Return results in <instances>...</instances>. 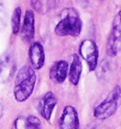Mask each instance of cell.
<instances>
[{
	"label": "cell",
	"instance_id": "cell-18",
	"mask_svg": "<svg viewBox=\"0 0 121 129\" xmlns=\"http://www.w3.org/2000/svg\"><path fill=\"white\" fill-rule=\"evenodd\" d=\"M3 113H4V108H3V105L0 103V119L3 116Z\"/></svg>",
	"mask_w": 121,
	"mask_h": 129
},
{
	"label": "cell",
	"instance_id": "cell-3",
	"mask_svg": "<svg viewBox=\"0 0 121 129\" xmlns=\"http://www.w3.org/2000/svg\"><path fill=\"white\" fill-rule=\"evenodd\" d=\"M120 94V87L116 85L108 94V96L96 106V108L94 109V117L100 121H104L112 117L118 108Z\"/></svg>",
	"mask_w": 121,
	"mask_h": 129
},
{
	"label": "cell",
	"instance_id": "cell-16",
	"mask_svg": "<svg viewBox=\"0 0 121 129\" xmlns=\"http://www.w3.org/2000/svg\"><path fill=\"white\" fill-rule=\"evenodd\" d=\"M28 122L29 125V129H41L42 128V123L41 121L35 116H29L27 118Z\"/></svg>",
	"mask_w": 121,
	"mask_h": 129
},
{
	"label": "cell",
	"instance_id": "cell-9",
	"mask_svg": "<svg viewBox=\"0 0 121 129\" xmlns=\"http://www.w3.org/2000/svg\"><path fill=\"white\" fill-rule=\"evenodd\" d=\"M16 69V64L12 56L6 54L0 59V84H5L11 81Z\"/></svg>",
	"mask_w": 121,
	"mask_h": 129
},
{
	"label": "cell",
	"instance_id": "cell-6",
	"mask_svg": "<svg viewBox=\"0 0 121 129\" xmlns=\"http://www.w3.org/2000/svg\"><path fill=\"white\" fill-rule=\"evenodd\" d=\"M80 118L77 109L72 105H66L59 119V129H79Z\"/></svg>",
	"mask_w": 121,
	"mask_h": 129
},
{
	"label": "cell",
	"instance_id": "cell-13",
	"mask_svg": "<svg viewBox=\"0 0 121 129\" xmlns=\"http://www.w3.org/2000/svg\"><path fill=\"white\" fill-rule=\"evenodd\" d=\"M31 5L40 13H46L54 6L53 0H31Z\"/></svg>",
	"mask_w": 121,
	"mask_h": 129
},
{
	"label": "cell",
	"instance_id": "cell-1",
	"mask_svg": "<svg viewBox=\"0 0 121 129\" xmlns=\"http://www.w3.org/2000/svg\"><path fill=\"white\" fill-rule=\"evenodd\" d=\"M36 84V74L30 66H25L19 69L15 77L13 96L18 103H24L32 95Z\"/></svg>",
	"mask_w": 121,
	"mask_h": 129
},
{
	"label": "cell",
	"instance_id": "cell-12",
	"mask_svg": "<svg viewBox=\"0 0 121 129\" xmlns=\"http://www.w3.org/2000/svg\"><path fill=\"white\" fill-rule=\"evenodd\" d=\"M68 71V78L70 83L73 85H77L80 82L81 76V72H82V63H81V59L79 55L74 54L73 55V60L72 63L70 64Z\"/></svg>",
	"mask_w": 121,
	"mask_h": 129
},
{
	"label": "cell",
	"instance_id": "cell-5",
	"mask_svg": "<svg viewBox=\"0 0 121 129\" xmlns=\"http://www.w3.org/2000/svg\"><path fill=\"white\" fill-rule=\"evenodd\" d=\"M121 39V24H120V13L118 12L115 18L113 19L112 31L110 33L109 39L107 42V53L110 56H116L120 47Z\"/></svg>",
	"mask_w": 121,
	"mask_h": 129
},
{
	"label": "cell",
	"instance_id": "cell-14",
	"mask_svg": "<svg viewBox=\"0 0 121 129\" xmlns=\"http://www.w3.org/2000/svg\"><path fill=\"white\" fill-rule=\"evenodd\" d=\"M21 27V9L18 7L13 11L12 16V29L13 34H17L20 31Z\"/></svg>",
	"mask_w": 121,
	"mask_h": 129
},
{
	"label": "cell",
	"instance_id": "cell-4",
	"mask_svg": "<svg viewBox=\"0 0 121 129\" xmlns=\"http://www.w3.org/2000/svg\"><path fill=\"white\" fill-rule=\"evenodd\" d=\"M79 51L81 58L87 63L90 71H94L97 68L99 51L96 42L91 39H85L81 43Z\"/></svg>",
	"mask_w": 121,
	"mask_h": 129
},
{
	"label": "cell",
	"instance_id": "cell-2",
	"mask_svg": "<svg viewBox=\"0 0 121 129\" xmlns=\"http://www.w3.org/2000/svg\"><path fill=\"white\" fill-rule=\"evenodd\" d=\"M64 13H65V16L55 28V33L58 36H79L82 23L77 12L73 9H65Z\"/></svg>",
	"mask_w": 121,
	"mask_h": 129
},
{
	"label": "cell",
	"instance_id": "cell-7",
	"mask_svg": "<svg viewBox=\"0 0 121 129\" xmlns=\"http://www.w3.org/2000/svg\"><path fill=\"white\" fill-rule=\"evenodd\" d=\"M28 58L34 70H39L44 66L45 63V54L43 45L39 42H34L31 44L28 49Z\"/></svg>",
	"mask_w": 121,
	"mask_h": 129
},
{
	"label": "cell",
	"instance_id": "cell-10",
	"mask_svg": "<svg viewBox=\"0 0 121 129\" xmlns=\"http://www.w3.org/2000/svg\"><path fill=\"white\" fill-rule=\"evenodd\" d=\"M68 63L65 60L57 61L52 64L49 70L50 80L56 84H63L68 75Z\"/></svg>",
	"mask_w": 121,
	"mask_h": 129
},
{
	"label": "cell",
	"instance_id": "cell-11",
	"mask_svg": "<svg viewBox=\"0 0 121 129\" xmlns=\"http://www.w3.org/2000/svg\"><path fill=\"white\" fill-rule=\"evenodd\" d=\"M21 36L26 42H30L34 37L35 26H34V13L32 11H27L25 13L23 25L20 27Z\"/></svg>",
	"mask_w": 121,
	"mask_h": 129
},
{
	"label": "cell",
	"instance_id": "cell-8",
	"mask_svg": "<svg viewBox=\"0 0 121 129\" xmlns=\"http://www.w3.org/2000/svg\"><path fill=\"white\" fill-rule=\"evenodd\" d=\"M57 105V98L55 94L51 91L46 92L44 95V97L41 99L38 109L40 112L41 116L45 121H49L52 116V113L55 109V106Z\"/></svg>",
	"mask_w": 121,
	"mask_h": 129
},
{
	"label": "cell",
	"instance_id": "cell-15",
	"mask_svg": "<svg viewBox=\"0 0 121 129\" xmlns=\"http://www.w3.org/2000/svg\"><path fill=\"white\" fill-rule=\"evenodd\" d=\"M12 129H29L28 119L24 116L17 117L12 124Z\"/></svg>",
	"mask_w": 121,
	"mask_h": 129
},
{
	"label": "cell",
	"instance_id": "cell-17",
	"mask_svg": "<svg viewBox=\"0 0 121 129\" xmlns=\"http://www.w3.org/2000/svg\"><path fill=\"white\" fill-rule=\"evenodd\" d=\"M6 19H7L6 10L4 5L1 4L0 5V29H2L6 26Z\"/></svg>",
	"mask_w": 121,
	"mask_h": 129
}]
</instances>
